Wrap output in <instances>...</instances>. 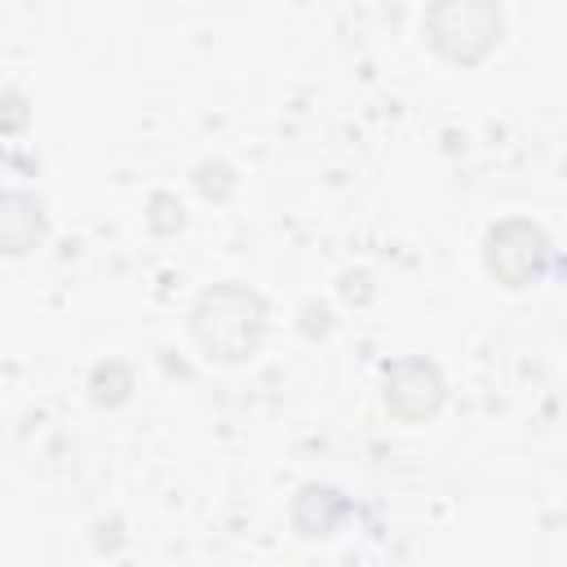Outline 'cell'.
I'll list each match as a JSON object with an SVG mask.
<instances>
[{
	"instance_id": "obj_2",
	"label": "cell",
	"mask_w": 567,
	"mask_h": 567,
	"mask_svg": "<svg viewBox=\"0 0 567 567\" xmlns=\"http://www.w3.org/2000/svg\"><path fill=\"white\" fill-rule=\"evenodd\" d=\"M425 40L447 62L474 66L501 44V9L487 0H447L425 13Z\"/></svg>"
},
{
	"instance_id": "obj_1",
	"label": "cell",
	"mask_w": 567,
	"mask_h": 567,
	"mask_svg": "<svg viewBox=\"0 0 567 567\" xmlns=\"http://www.w3.org/2000/svg\"><path fill=\"white\" fill-rule=\"evenodd\" d=\"M190 332L208 359L244 363L266 337V301L248 284H213L190 306Z\"/></svg>"
},
{
	"instance_id": "obj_3",
	"label": "cell",
	"mask_w": 567,
	"mask_h": 567,
	"mask_svg": "<svg viewBox=\"0 0 567 567\" xmlns=\"http://www.w3.org/2000/svg\"><path fill=\"white\" fill-rule=\"evenodd\" d=\"M549 261V244L532 221H501L487 235V270L505 284V288H527L545 275Z\"/></svg>"
},
{
	"instance_id": "obj_4",
	"label": "cell",
	"mask_w": 567,
	"mask_h": 567,
	"mask_svg": "<svg viewBox=\"0 0 567 567\" xmlns=\"http://www.w3.org/2000/svg\"><path fill=\"white\" fill-rule=\"evenodd\" d=\"M443 403V377L430 359H399L385 372V408L399 421H425Z\"/></svg>"
}]
</instances>
